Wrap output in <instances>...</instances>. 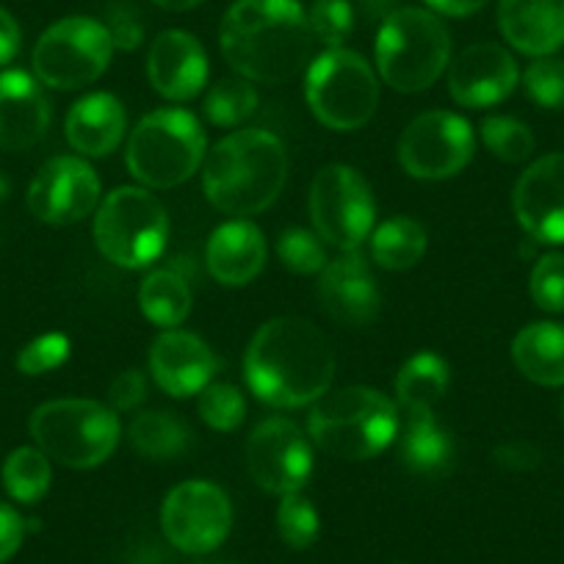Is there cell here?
Instances as JSON below:
<instances>
[{
    "mask_svg": "<svg viewBox=\"0 0 564 564\" xmlns=\"http://www.w3.org/2000/svg\"><path fill=\"white\" fill-rule=\"evenodd\" d=\"M243 377L249 390L269 406L296 410L316 404L335 377L333 346L313 322L271 318L249 340Z\"/></svg>",
    "mask_w": 564,
    "mask_h": 564,
    "instance_id": "1",
    "label": "cell"
},
{
    "mask_svg": "<svg viewBox=\"0 0 564 564\" xmlns=\"http://www.w3.org/2000/svg\"><path fill=\"white\" fill-rule=\"evenodd\" d=\"M313 42L300 0H236L219 25L221 56L252 84H282L300 75Z\"/></svg>",
    "mask_w": 564,
    "mask_h": 564,
    "instance_id": "2",
    "label": "cell"
},
{
    "mask_svg": "<svg viewBox=\"0 0 564 564\" xmlns=\"http://www.w3.org/2000/svg\"><path fill=\"white\" fill-rule=\"evenodd\" d=\"M289 177V155L274 133L243 128L208 150L203 192L216 210L252 216L271 208Z\"/></svg>",
    "mask_w": 564,
    "mask_h": 564,
    "instance_id": "3",
    "label": "cell"
},
{
    "mask_svg": "<svg viewBox=\"0 0 564 564\" xmlns=\"http://www.w3.org/2000/svg\"><path fill=\"white\" fill-rule=\"evenodd\" d=\"M399 432V406L377 388H351L324 393L307 417V435L329 457L362 463L393 443Z\"/></svg>",
    "mask_w": 564,
    "mask_h": 564,
    "instance_id": "4",
    "label": "cell"
},
{
    "mask_svg": "<svg viewBox=\"0 0 564 564\" xmlns=\"http://www.w3.org/2000/svg\"><path fill=\"white\" fill-rule=\"evenodd\" d=\"M452 64V34L435 12L393 9L377 34V69L390 89L417 95Z\"/></svg>",
    "mask_w": 564,
    "mask_h": 564,
    "instance_id": "5",
    "label": "cell"
},
{
    "mask_svg": "<svg viewBox=\"0 0 564 564\" xmlns=\"http://www.w3.org/2000/svg\"><path fill=\"white\" fill-rule=\"evenodd\" d=\"M205 155L208 135L199 119L183 108H159L133 128L124 164L144 188H175L205 164Z\"/></svg>",
    "mask_w": 564,
    "mask_h": 564,
    "instance_id": "6",
    "label": "cell"
},
{
    "mask_svg": "<svg viewBox=\"0 0 564 564\" xmlns=\"http://www.w3.org/2000/svg\"><path fill=\"white\" fill-rule=\"evenodd\" d=\"M36 448L64 468L86 470L106 463L119 446V415L95 399H56L40 404L31 415Z\"/></svg>",
    "mask_w": 564,
    "mask_h": 564,
    "instance_id": "7",
    "label": "cell"
},
{
    "mask_svg": "<svg viewBox=\"0 0 564 564\" xmlns=\"http://www.w3.org/2000/svg\"><path fill=\"white\" fill-rule=\"evenodd\" d=\"M170 216L144 186H119L97 205L95 243L119 269H144L164 254Z\"/></svg>",
    "mask_w": 564,
    "mask_h": 564,
    "instance_id": "8",
    "label": "cell"
},
{
    "mask_svg": "<svg viewBox=\"0 0 564 564\" xmlns=\"http://www.w3.org/2000/svg\"><path fill=\"white\" fill-rule=\"evenodd\" d=\"M305 97L318 122L349 133L362 128L377 111L379 80L360 53L333 47L307 67Z\"/></svg>",
    "mask_w": 564,
    "mask_h": 564,
    "instance_id": "9",
    "label": "cell"
},
{
    "mask_svg": "<svg viewBox=\"0 0 564 564\" xmlns=\"http://www.w3.org/2000/svg\"><path fill=\"white\" fill-rule=\"evenodd\" d=\"M113 42L106 23L91 18H64L40 36L34 47V75L51 89L73 91L95 84L108 69Z\"/></svg>",
    "mask_w": 564,
    "mask_h": 564,
    "instance_id": "10",
    "label": "cell"
},
{
    "mask_svg": "<svg viewBox=\"0 0 564 564\" xmlns=\"http://www.w3.org/2000/svg\"><path fill=\"white\" fill-rule=\"evenodd\" d=\"M311 219L324 243L340 252L360 249L377 219V205L366 177L346 164L318 170L311 186Z\"/></svg>",
    "mask_w": 564,
    "mask_h": 564,
    "instance_id": "11",
    "label": "cell"
},
{
    "mask_svg": "<svg viewBox=\"0 0 564 564\" xmlns=\"http://www.w3.org/2000/svg\"><path fill=\"white\" fill-rule=\"evenodd\" d=\"M476 133L454 111H426L412 119L399 139V164L415 181H448L470 164Z\"/></svg>",
    "mask_w": 564,
    "mask_h": 564,
    "instance_id": "12",
    "label": "cell"
},
{
    "mask_svg": "<svg viewBox=\"0 0 564 564\" xmlns=\"http://www.w3.org/2000/svg\"><path fill=\"white\" fill-rule=\"evenodd\" d=\"M161 529L177 551L203 556L216 551L230 534L232 503L214 481H183L164 498Z\"/></svg>",
    "mask_w": 564,
    "mask_h": 564,
    "instance_id": "13",
    "label": "cell"
},
{
    "mask_svg": "<svg viewBox=\"0 0 564 564\" xmlns=\"http://www.w3.org/2000/svg\"><path fill=\"white\" fill-rule=\"evenodd\" d=\"M249 476L271 496L300 492L313 474V446L289 417H265L247 441Z\"/></svg>",
    "mask_w": 564,
    "mask_h": 564,
    "instance_id": "14",
    "label": "cell"
},
{
    "mask_svg": "<svg viewBox=\"0 0 564 564\" xmlns=\"http://www.w3.org/2000/svg\"><path fill=\"white\" fill-rule=\"evenodd\" d=\"M100 205V177L80 155H56L29 186V210L40 221L67 227Z\"/></svg>",
    "mask_w": 564,
    "mask_h": 564,
    "instance_id": "15",
    "label": "cell"
},
{
    "mask_svg": "<svg viewBox=\"0 0 564 564\" xmlns=\"http://www.w3.org/2000/svg\"><path fill=\"white\" fill-rule=\"evenodd\" d=\"M520 227L540 243H564V153L534 161L512 194Z\"/></svg>",
    "mask_w": 564,
    "mask_h": 564,
    "instance_id": "16",
    "label": "cell"
},
{
    "mask_svg": "<svg viewBox=\"0 0 564 564\" xmlns=\"http://www.w3.org/2000/svg\"><path fill=\"white\" fill-rule=\"evenodd\" d=\"M520 80L512 53L496 42H476L448 64V91L465 108H487L507 100Z\"/></svg>",
    "mask_w": 564,
    "mask_h": 564,
    "instance_id": "17",
    "label": "cell"
},
{
    "mask_svg": "<svg viewBox=\"0 0 564 564\" xmlns=\"http://www.w3.org/2000/svg\"><path fill=\"white\" fill-rule=\"evenodd\" d=\"M318 300H322L324 313L346 327L371 324L382 305L377 276L357 249L340 252L324 265L322 280H318Z\"/></svg>",
    "mask_w": 564,
    "mask_h": 564,
    "instance_id": "18",
    "label": "cell"
},
{
    "mask_svg": "<svg viewBox=\"0 0 564 564\" xmlns=\"http://www.w3.org/2000/svg\"><path fill=\"white\" fill-rule=\"evenodd\" d=\"M216 357L210 346L194 333L166 329L150 346V377L172 399H188L203 393L216 373Z\"/></svg>",
    "mask_w": 564,
    "mask_h": 564,
    "instance_id": "19",
    "label": "cell"
},
{
    "mask_svg": "<svg viewBox=\"0 0 564 564\" xmlns=\"http://www.w3.org/2000/svg\"><path fill=\"white\" fill-rule=\"evenodd\" d=\"M148 78L161 97L186 102L208 84V56L188 31H164L148 53Z\"/></svg>",
    "mask_w": 564,
    "mask_h": 564,
    "instance_id": "20",
    "label": "cell"
},
{
    "mask_svg": "<svg viewBox=\"0 0 564 564\" xmlns=\"http://www.w3.org/2000/svg\"><path fill=\"white\" fill-rule=\"evenodd\" d=\"M51 124V102L40 80L23 69L0 73V150L20 153L40 144Z\"/></svg>",
    "mask_w": 564,
    "mask_h": 564,
    "instance_id": "21",
    "label": "cell"
},
{
    "mask_svg": "<svg viewBox=\"0 0 564 564\" xmlns=\"http://www.w3.org/2000/svg\"><path fill=\"white\" fill-rule=\"evenodd\" d=\"M498 31L525 56H551L564 45V0H498Z\"/></svg>",
    "mask_w": 564,
    "mask_h": 564,
    "instance_id": "22",
    "label": "cell"
},
{
    "mask_svg": "<svg viewBox=\"0 0 564 564\" xmlns=\"http://www.w3.org/2000/svg\"><path fill=\"white\" fill-rule=\"evenodd\" d=\"M205 263H208L210 276L227 289L249 285L265 265L263 232L247 219L225 221L210 232Z\"/></svg>",
    "mask_w": 564,
    "mask_h": 564,
    "instance_id": "23",
    "label": "cell"
},
{
    "mask_svg": "<svg viewBox=\"0 0 564 564\" xmlns=\"http://www.w3.org/2000/svg\"><path fill=\"white\" fill-rule=\"evenodd\" d=\"M128 130V111L122 100L108 91L86 95L69 108L64 133L80 159H102L122 144Z\"/></svg>",
    "mask_w": 564,
    "mask_h": 564,
    "instance_id": "24",
    "label": "cell"
},
{
    "mask_svg": "<svg viewBox=\"0 0 564 564\" xmlns=\"http://www.w3.org/2000/svg\"><path fill=\"white\" fill-rule=\"evenodd\" d=\"M512 360L534 384H564V324L536 322L520 329L512 340Z\"/></svg>",
    "mask_w": 564,
    "mask_h": 564,
    "instance_id": "25",
    "label": "cell"
},
{
    "mask_svg": "<svg viewBox=\"0 0 564 564\" xmlns=\"http://www.w3.org/2000/svg\"><path fill=\"white\" fill-rule=\"evenodd\" d=\"M452 435L435 421V412H410L401 435V459L417 476H443L452 468Z\"/></svg>",
    "mask_w": 564,
    "mask_h": 564,
    "instance_id": "26",
    "label": "cell"
},
{
    "mask_svg": "<svg viewBox=\"0 0 564 564\" xmlns=\"http://www.w3.org/2000/svg\"><path fill=\"white\" fill-rule=\"evenodd\" d=\"M452 371L435 351L410 357L395 373V399L406 412H435V404L448 393Z\"/></svg>",
    "mask_w": 564,
    "mask_h": 564,
    "instance_id": "27",
    "label": "cell"
},
{
    "mask_svg": "<svg viewBox=\"0 0 564 564\" xmlns=\"http://www.w3.org/2000/svg\"><path fill=\"white\" fill-rule=\"evenodd\" d=\"M130 446L135 454H141L150 463H172L181 454H186L188 443H192V432L186 423L175 415V412L164 410H148L130 421Z\"/></svg>",
    "mask_w": 564,
    "mask_h": 564,
    "instance_id": "28",
    "label": "cell"
},
{
    "mask_svg": "<svg viewBox=\"0 0 564 564\" xmlns=\"http://www.w3.org/2000/svg\"><path fill=\"white\" fill-rule=\"evenodd\" d=\"M192 289H188L186 276L177 274L175 269L150 271L139 289L141 313L155 327H181L192 313Z\"/></svg>",
    "mask_w": 564,
    "mask_h": 564,
    "instance_id": "29",
    "label": "cell"
},
{
    "mask_svg": "<svg viewBox=\"0 0 564 564\" xmlns=\"http://www.w3.org/2000/svg\"><path fill=\"white\" fill-rule=\"evenodd\" d=\"M430 247V236L421 221L410 216H395L379 225L371 236L373 263L388 271H406L417 265Z\"/></svg>",
    "mask_w": 564,
    "mask_h": 564,
    "instance_id": "30",
    "label": "cell"
},
{
    "mask_svg": "<svg viewBox=\"0 0 564 564\" xmlns=\"http://www.w3.org/2000/svg\"><path fill=\"white\" fill-rule=\"evenodd\" d=\"M53 468L51 457L42 448L23 446L12 452L3 463V487L20 503H36L51 490Z\"/></svg>",
    "mask_w": 564,
    "mask_h": 564,
    "instance_id": "31",
    "label": "cell"
},
{
    "mask_svg": "<svg viewBox=\"0 0 564 564\" xmlns=\"http://www.w3.org/2000/svg\"><path fill=\"white\" fill-rule=\"evenodd\" d=\"M260 106V97L254 91L252 80L247 78H225L210 86L205 97V117L216 128H236L247 122Z\"/></svg>",
    "mask_w": 564,
    "mask_h": 564,
    "instance_id": "32",
    "label": "cell"
},
{
    "mask_svg": "<svg viewBox=\"0 0 564 564\" xmlns=\"http://www.w3.org/2000/svg\"><path fill=\"white\" fill-rule=\"evenodd\" d=\"M481 141L496 159L507 161V164H520L534 153V133L529 130V124L514 117H501V113L481 122Z\"/></svg>",
    "mask_w": 564,
    "mask_h": 564,
    "instance_id": "33",
    "label": "cell"
},
{
    "mask_svg": "<svg viewBox=\"0 0 564 564\" xmlns=\"http://www.w3.org/2000/svg\"><path fill=\"white\" fill-rule=\"evenodd\" d=\"M276 531H280L282 542L294 547V551L311 547L318 540V531H322V520H318L311 498H305L302 492L282 496L280 507H276Z\"/></svg>",
    "mask_w": 564,
    "mask_h": 564,
    "instance_id": "34",
    "label": "cell"
},
{
    "mask_svg": "<svg viewBox=\"0 0 564 564\" xmlns=\"http://www.w3.org/2000/svg\"><path fill=\"white\" fill-rule=\"evenodd\" d=\"M276 258L285 269L294 274H322L327 260V247L318 238V232L305 227H289L276 238Z\"/></svg>",
    "mask_w": 564,
    "mask_h": 564,
    "instance_id": "35",
    "label": "cell"
},
{
    "mask_svg": "<svg viewBox=\"0 0 564 564\" xmlns=\"http://www.w3.org/2000/svg\"><path fill=\"white\" fill-rule=\"evenodd\" d=\"M197 412L210 430L216 432H232L238 430L247 417V401H243L241 390L230 382H210L208 388L199 393Z\"/></svg>",
    "mask_w": 564,
    "mask_h": 564,
    "instance_id": "36",
    "label": "cell"
},
{
    "mask_svg": "<svg viewBox=\"0 0 564 564\" xmlns=\"http://www.w3.org/2000/svg\"><path fill=\"white\" fill-rule=\"evenodd\" d=\"M313 40L333 47H344L355 31V7L349 0H313L311 12H307Z\"/></svg>",
    "mask_w": 564,
    "mask_h": 564,
    "instance_id": "37",
    "label": "cell"
},
{
    "mask_svg": "<svg viewBox=\"0 0 564 564\" xmlns=\"http://www.w3.org/2000/svg\"><path fill=\"white\" fill-rule=\"evenodd\" d=\"M523 84L536 106L551 108V111L564 108V58L540 56L529 64Z\"/></svg>",
    "mask_w": 564,
    "mask_h": 564,
    "instance_id": "38",
    "label": "cell"
},
{
    "mask_svg": "<svg viewBox=\"0 0 564 564\" xmlns=\"http://www.w3.org/2000/svg\"><path fill=\"white\" fill-rule=\"evenodd\" d=\"M529 289L536 307L547 313H564V254H542L531 271Z\"/></svg>",
    "mask_w": 564,
    "mask_h": 564,
    "instance_id": "39",
    "label": "cell"
},
{
    "mask_svg": "<svg viewBox=\"0 0 564 564\" xmlns=\"http://www.w3.org/2000/svg\"><path fill=\"white\" fill-rule=\"evenodd\" d=\"M69 357V338L62 333H45L31 340L18 355V368L25 377H42Z\"/></svg>",
    "mask_w": 564,
    "mask_h": 564,
    "instance_id": "40",
    "label": "cell"
},
{
    "mask_svg": "<svg viewBox=\"0 0 564 564\" xmlns=\"http://www.w3.org/2000/svg\"><path fill=\"white\" fill-rule=\"evenodd\" d=\"M148 399V377L139 368H130V371H122L108 388V404L117 412H130Z\"/></svg>",
    "mask_w": 564,
    "mask_h": 564,
    "instance_id": "41",
    "label": "cell"
},
{
    "mask_svg": "<svg viewBox=\"0 0 564 564\" xmlns=\"http://www.w3.org/2000/svg\"><path fill=\"white\" fill-rule=\"evenodd\" d=\"M108 34H111L113 51H135L144 40V29H141V20L135 18L133 9H117L111 12L108 20Z\"/></svg>",
    "mask_w": 564,
    "mask_h": 564,
    "instance_id": "42",
    "label": "cell"
},
{
    "mask_svg": "<svg viewBox=\"0 0 564 564\" xmlns=\"http://www.w3.org/2000/svg\"><path fill=\"white\" fill-rule=\"evenodd\" d=\"M25 529L29 525H25L23 514L0 501V564L9 562L20 551L25 540Z\"/></svg>",
    "mask_w": 564,
    "mask_h": 564,
    "instance_id": "43",
    "label": "cell"
},
{
    "mask_svg": "<svg viewBox=\"0 0 564 564\" xmlns=\"http://www.w3.org/2000/svg\"><path fill=\"white\" fill-rule=\"evenodd\" d=\"M496 463L509 470H531L540 465V448L525 441H509L496 448Z\"/></svg>",
    "mask_w": 564,
    "mask_h": 564,
    "instance_id": "44",
    "label": "cell"
},
{
    "mask_svg": "<svg viewBox=\"0 0 564 564\" xmlns=\"http://www.w3.org/2000/svg\"><path fill=\"white\" fill-rule=\"evenodd\" d=\"M20 25L7 9L0 7V67L9 62H14V56L20 53Z\"/></svg>",
    "mask_w": 564,
    "mask_h": 564,
    "instance_id": "45",
    "label": "cell"
},
{
    "mask_svg": "<svg viewBox=\"0 0 564 564\" xmlns=\"http://www.w3.org/2000/svg\"><path fill=\"white\" fill-rule=\"evenodd\" d=\"M490 0H426V7L435 14H446V18H470V14L481 12Z\"/></svg>",
    "mask_w": 564,
    "mask_h": 564,
    "instance_id": "46",
    "label": "cell"
},
{
    "mask_svg": "<svg viewBox=\"0 0 564 564\" xmlns=\"http://www.w3.org/2000/svg\"><path fill=\"white\" fill-rule=\"evenodd\" d=\"M355 3L362 9V12L371 14V18H388L399 0H355Z\"/></svg>",
    "mask_w": 564,
    "mask_h": 564,
    "instance_id": "47",
    "label": "cell"
},
{
    "mask_svg": "<svg viewBox=\"0 0 564 564\" xmlns=\"http://www.w3.org/2000/svg\"><path fill=\"white\" fill-rule=\"evenodd\" d=\"M153 3L166 12H192V9L203 7L205 0H153Z\"/></svg>",
    "mask_w": 564,
    "mask_h": 564,
    "instance_id": "48",
    "label": "cell"
},
{
    "mask_svg": "<svg viewBox=\"0 0 564 564\" xmlns=\"http://www.w3.org/2000/svg\"><path fill=\"white\" fill-rule=\"evenodd\" d=\"M7 194H9V183H7V177L0 175V203L7 199Z\"/></svg>",
    "mask_w": 564,
    "mask_h": 564,
    "instance_id": "49",
    "label": "cell"
}]
</instances>
